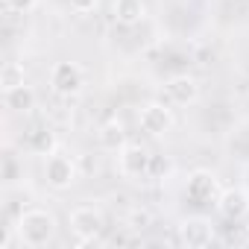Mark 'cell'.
Wrapping results in <instances>:
<instances>
[{
    "label": "cell",
    "mask_w": 249,
    "mask_h": 249,
    "mask_svg": "<svg viewBox=\"0 0 249 249\" xmlns=\"http://www.w3.org/2000/svg\"><path fill=\"white\" fill-rule=\"evenodd\" d=\"M56 231H59L56 214L47 211V208H27V211H21L18 220H15L18 243L27 246V249H41V246L53 243Z\"/></svg>",
    "instance_id": "6da1fadb"
},
{
    "label": "cell",
    "mask_w": 249,
    "mask_h": 249,
    "mask_svg": "<svg viewBox=\"0 0 249 249\" xmlns=\"http://www.w3.org/2000/svg\"><path fill=\"white\" fill-rule=\"evenodd\" d=\"M176 237L182 246L188 249H205L217 240V229L208 217L202 214H194V217H182L179 226H176Z\"/></svg>",
    "instance_id": "7a4b0ae2"
},
{
    "label": "cell",
    "mask_w": 249,
    "mask_h": 249,
    "mask_svg": "<svg viewBox=\"0 0 249 249\" xmlns=\"http://www.w3.org/2000/svg\"><path fill=\"white\" fill-rule=\"evenodd\" d=\"M50 88H53V94H59L65 100L79 97L85 88V71L76 62H56L50 68Z\"/></svg>",
    "instance_id": "3957f363"
},
{
    "label": "cell",
    "mask_w": 249,
    "mask_h": 249,
    "mask_svg": "<svg viewBox=\"0 0 249 249\" xmlns=\"http://www.w3.org/2000/svg\"><path fill=\"white\" fill-rule=\"evenodd\" d=\"M79 179V170H76V161L65 153H50L44 156V182L47 188L53 191H68L73 188Z\"/></svg>",
    "instance_id": "277c9868"
},
{
    "label": "cell",
    "mask_w": 249,
    "mask_h": 249,
    "mask_svg": "<svg viewBox=\"0 0 249 249\" xmlns=\"http://www.w3.org/2000/svg\"><path fill=\"white\" fill-rule=\"evenodd\" d=\"M106 229L103 211L97 205H79L71 211V231L76 237V243H94Z\"/></svg>",
    "instance_id": "5b68a950"
},
{
    "label": "cell",
    "mask_w": 249,
    "mask_h": 249,
    "mask_svg": "<svg viewBox=\"0 0 249 249\" xmlns=\"http://www.w3.org/2000/svg\"><path fill=\"white\" fill-rule=\"evenodd\" d=\"M150 159L153 153L144 147V144H126L123 150H117V173L129 182H138V179H147L150 173Z\"/></svg>",
    "instance_id": "8992f818"
},
{
    "label": "cell",
    "mask_w": 249,
    "mask_h": 249,
    "mask_svg": "<svg viewBox=\"0 0 249 249\" xmlns=\"http://www.w3.org/2000/svg\"><path fill=\"white\" fill-rule=\"evenodd\" d=\"M138 123H141V129L147 132V135H153V138H164L170 129H173V123H176V117H173V108L167 106V103H147V106H141V111H138Z\"/></svg>",
    "instance_id": "52a82bcc"
},
{
    "label": "cell",
    "mask_w": 249,
    "mask_h": 249,
    "mask_svg": "<svg viewBox=\"0 0 249 249\" xmlns=\"http://www.w3.org/2000/svg\"><path fill=\"white\" fill-rule=\"evenodd\" d=\"M220 179L211 173V170H194L188 176V185H185V196L194 202V205H217L220 199Z\"/></svg>",
    "instance_id": "ba28073f"
},
{
    "label": "cell",
    "mask_w": 249,
    "mask_h": 249,
    "mask_svg": "<svg viewBox=\"0 0 249 249\" xmlns=\"http://www.w3.org/2000/svg\"><path fill=\"white\" fill-rule=\"evenodd\" d=\"M164 97L173 106H194L199 100V82L188 73H176L164 82Z\"/></svg>",
    "instance_id": "9c48e42d"
},
{
    "label": "cell",
    "mask_w": 249,
    "mask_h": 249,
    "mask_svg": "<svg viewBox=\"0 0 249 249\" xmlns=\"http://www.w3.org/2000/svg\"><path fill=\"white\" fill-rule=\"evenodd\" d=\"M217 211L231 223L249 217V194L243 188H226L220 194V199H217Z\"/></svg>",
    "instance_id": "30bf717a"
},
{
    "label": "cell",
    "mask_w": 249,
    "mask_h": 249,
    "mask_svg": "<svg viewBox=\"0 0 249 249\" xmlns=\"http://www.w3.org/2000/svg\"><path fill=\"white\" fill-rule=\"evenodd\" d=\"M111 18L120 27H138L147 18V3L144 0H114L111 3Z\"/></svg>",
    "instance_id": "8fae6325"
},
{
    "label": "cell",
    "mask_w": 249,
    "mask_h": 249,
    "mask_svg": "<svg viewBox=\"0 0 249 249\" xmlns=\"http://www.w3.org/2000/svg\"><path fill=\"white\" fill-rule=\"evenodd\" d=\"M97 144L103 147V150H108V153H117V150H123L129 141H126V126L114 117V120H106L103 126L97 129Z\"/></svg>",
    "instance_id": "7c38bea8"
},
{
    "label": "cell",
    "mask_w": 249,
    "mask_h": 249,
    "mask_svg": "<svg viewBox=\"0 0 249 249\" xmlns=\"http://www.w3.org/2000/svg\"><path fill=\"white\" fill-rule=\"evenodd\" d=\"M3 106L15 114H30L36 108V91L24 82V85H15V88H6L3 91Z\"/></svg>",
    "instance_id": "4fadbf2b"
},
{
    "label": "cell",
    "mask_w": 249,
    "mask_h": 249,
    "mask_svg": "<svg viewBox=\"0 0 249 249\" xmlns=\"http://www.w3.org/2000/svg\"><path fill=\"white\" fill-rule=\"evenodd\" d=\"M30 150L38 156H50L56 153V135L50 129H33L30 132Z\"/></svg>",
    "instance_id": "5bb4252c"
},
{
    "label": "cell",
    "mask_w": 249,
    "mask_h": 249,
    "mask_svg": "<svg viewBox=\"0 0 249 249\" xmlns=\"http://www.w3.org/2000/svg\"><path fill=\"white\" fill-rule=\"evenodd\" d=\"M170 176H173V161H170L167 156H153V159H150V173H147V179L164 182V179H170Z\"/></svg>",
    "instance_id": "9a60e30c"
},
{
    "label": "cell",
    "mask_w": 249,
    "mask_h": 249,
    "mask_svg": "<svg viewBox=\"0 0 249 249\" xmlns=\"http://www.w3.org/2000/svg\"><path fill=\"white\" fill-rule=\"evenodd\" d=\"M15 85H24V68L18 62H6L3 65V73H0V88H15Z\"/></svg>",
    "instance_id": "2e32d148"
},
{
    "label": "cell",
    "mask_w": 249,
    "mask_h": 249,
    "mask_svg": "<svg viewBox=\"0 0 249 249\" xmlns=\"http://www.w3.org/2000/svg\"><path fill=\"white\" fill-rule=\"evenodd\" d=\"M126 226H129V231H147V229L153 226L150 208H132L129 217H126Z\"/></svg>",
    "instance_id": "e0dca14e"
},
{
    "label": "cell",
    "mask_w": 249,
    "mask_h": 249,
    "mask_svg": "<svg viewBox=\"0 0 249 249\" xmlns=\"http://www.w3.org/2000/svg\"><path fill=\"white\" fill-rule=\"evenodd\" d=\"M3 6H6V12H15V15H30V12L38 6V0H3Z\"/></svg>",
    "instance_id": "ac0fdd59"
},
{
    "label": "cell",
    "mask_w": 249,
    "mask_h": 249,
    "mask_svg": "<svg viewBox=\"0 0 249 249\" xmlns=\"http://www.w3.org/2000/svg\"><path fill=\"white\" fill-rule=\"evenodd\" d=\"M68 3H71V9H73L76 15H88V12H94V9H97L100 0H68Z\"/></svg>",
    "instance_id": "d6986e66"
},
{
    "label": "cell",
    "mask_w": 249,
    "mask_h": 249,
    "mask_svg": "<svg viewBox=\"0 0 249 249\" xmlns=\"http://www.w3.org/2000/svg\"><path fill=\"white\" fill-rule=\"evenodd\" d=\"M246 243H249V226H246Z\"/></svg>",
    "instance_id": "ffe728a7"
}]
</instances>
